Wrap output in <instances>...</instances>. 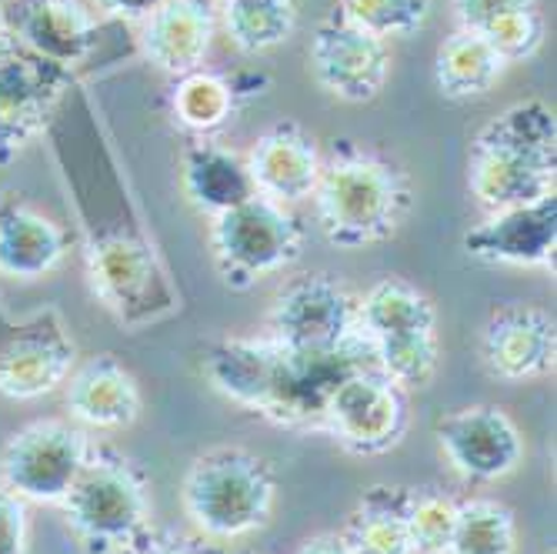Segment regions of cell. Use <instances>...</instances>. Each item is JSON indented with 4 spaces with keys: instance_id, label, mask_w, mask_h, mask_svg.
I'll use <instances>...</instances> for the list:
<instances>
[{
    "instance_id": "obj_1",
    "label": "cell",
    "mask_w": 557,
    "mask_h": 554,
    "mask_svg": "<svg viewBox=\"0 0 557 554\" xmlns=\"http://www.w3.org/2000/svg\"><path fill=\"white\" fill-rule=\"evenodd\" d=\"M214 391L234 405L287 428H321L331 391L354 371L377 368L368 334L327 355L290 350L274 337H224L205 350Z\"/></svg>"
},
{
    "instance_id": "obj_2",
    "label": "cell",
    "mask_w": 557,
    "mask_h": 554,
    "mask_svg": "<svg viewBox=\"0 0 557 554\" xmlns=\"http://www.w3.org/2000/svg\"><path fill=\"white\" fill-rule=\"evenodd\" d=\"M554 177L557 121L544 100L511 104L478 131L468 155V190L491 214L550 197Z\"/></svg>"
},
{
    "instance_id": "obj_3",
    "label": "cell",
    "mask_w": 557,
    "mask_h": 554,
    "mask_svg": "<svg viewBox=\"0 0 557 554\" xmlns=\"http://www.w3.org/2000/svg\"><path fill=\"white\" fill-rule=\"evenodd\" d=\"M321 234L341 250L381 244L408 221L414 190L411 181L387 158L358 147H334L321 164L311 194Z\"/></svg>"
},
{
    "instance_id": "obj_4",
    "label": "cell",
    "mask_w": 557,
    "mask_h": 554,
    "mask_svg": "<svg viewBox=\"0 0 557 554\" xmlns=\"http://www.w3.org/2000/svg\"><path fill=\"white\" fill-rule=\"evenodd\" d=\"M274 491V468L258 451L211 447L194 458L184 478V512L205 538L231 541L268 525Z\"/></svg>"
},
{
    "instance_id": "obj_5",
    "label": "cell",
    "mask_w": 557,
    "mask_h": 554,
    "mask_svg": "<svg viewBox=\"0 0 557 554\" xmlns=\"http://www.w3.org/2000/svg\"><path fill=\"white\" fill-rule=\"evenodd\" d=\"M61 508L87 554H117L150 528L147 478L108 444H90Z\"/></svg>"
},
{
    "instance_id": "obj_6",
    "label": "cell",
    "mask_w": 557,
    "mask_h": 554,
    "mask_svg": "<svg viewBox=\"0 0 557 554\" xmlns=\"http://www.w3.org/2000/svg\"><path fill=\"white\" fill-rule=\"evenodd\" d=\"M211 250L224 284L247 291L300 258L304 227L284 205L258 194L214 218Z\"/></svg>"
},
{
    "instance_id": "obj_7",
    "label": "cell",
    "mask_w": 557,
    "mask_h": 554,
    "mask_svg": "<svg viewBox=\"0 0 557 554\" xmlns=\"http://www.w3.org/2000/svg\"><path fill=\"white\" fill-rule=\"evenodd\" d=\"M74 87V71L47 61L0 27V164L37 140Z\"/></svg>"
},
{
    "instance_id": "obj_8",
    "label": "cell",
    "mask_w": 557,
    "mask_h": 554,
    "mask_svg": "<svg viewBox=\"0 0 557 554\" xmlns=\"http://www.w3.org/2000/svg\"><path fill=\"white\" fill-rule=\"evenodd\" d=\"M90 455V438L61 418L24 424L0 451V484L21 501L61 505Z\"/></svg>"
},
{
    "instance_id": "obj_9",
    "label": "cell",
    "mask_w": 557,
    "mask_h": 554,
    "mask_svg": "<svg viewBox=\"0 0 557 554\" xmlns=\"http://www.w3.org/2000/svg\"><path fill=\"white\" fill-rule=\"evenodd\" d=\"M408 391L387 381L377 368L347 374L327 397L321 431H327L347 455H387L408 434Z\"/></svg>"
},
{
    "instance_id": "obj_10",
    "label": "cell",
    "mask_w": 557,
    "mask_h": 554,
    "mask_svg": "<svg viewBox=\"0 0 557 554\" xmlns=\"http://www.w3.org/2000/svg\"><path fill=\"white\" fill-rule=\"evenodd\" d=\"M268 337L290 350L327 355L361 337L358 297L327 274H308L284 284L268 315Z\"/></svg>"
},
{
    "instance_id": "obj_11",
    "label": "cell",
    "mask_w": 557,
    "mask_h": 554,
    "mask_svg": "<svg viewBox=\"0 0 557 554\" xmlns=\"http://www.w3.org/2000/svg\"><path fill=\"white\" fill-rule=\"evenodd\" d=\"M87 278L104 308L134 328L154 321L174 305L158 255L134 234H104L90 241Z\"/></svg>"
},
{
    "instance_id": "obj_12",
    "label": "cell",
    "mask_w": 557,
    "mask_h": 554,
    "mask_svg": "<svg viewBox=\"0 0 557 554\" xmlns=\"http://www.w3.org/2000/svg\"><path fill=\"white\" fill-rule=\"evenodd\" d=\"M311 71L318 84L347 104H368L391 77L387 40L354 27L347 17L331 11L311 37L308 50Z\"/></svg>"
},
{
    "instance_id": "obj_13",
    "label": "cell",
    "mask_w": 557,
    "mask_h": 554,
    "mask_svg": "<svg viewBox=\"0 0 557 554\" xmlns=\"http://www.w3.org/2000/svg\"><path fill=\"white\" fill-rule=\"evenodd\" d=\"M434 434L450 468L468 481L508 478L524 458L518 424L494 405L450 411L434 424Z\"/></svg>"
},
{
    "instance_id": "obj_14",
    "label": "cell",
    "mask_w": 557,
    "mask_h": 554,
    "mask_svg": "<svg viewBox=\"0 0 557 554\" xmlns=\"http://www.w3.org/2000/svg\"><path fill=\"white\" fill-rule=\"evenodd\" d=\"M557 247V197H541L534 205L494 211L487 221L465 234L468 258L484 264L511 268H554Z\"/></svg>"
},
{
    "instance_id": "obj_15",
    "label": "cell",
    "mask_w": 557,
    "mask_h": 554,
    "mask_svg": "<svg viewBox=\"0 0 557 554\" xmlns=\"http://www.w3.org/2000/svg\"><path fill=\"white\" fill-rule=\"evenodd\" d=\"M554 318L531 305H508L487 318L481 331V358L500 381H531L554 371Z\"/></svg>"
},
{
    "instance_id": "obj_16",
    "label": "cell",
    "mask_w": 557,
    "mask_h": 554,
    "mask_svg": "<svg viewBox=\"0 0 557 554\" xmlns=\"http://www.w3.org/2000/svg\"><path fill=\"white\" fill-rule=\"evenodd\" d=\"M34 54L77 67L97 47V21L77 0H8L4 24Z\"/></svg>"
},
{
    "instance_id": "obj_17",
    "label": "cell",
    "mask_w": 557,
    "mask_h": 554,
    "mask_svg": "<svg viewBox=\"0 0 557 554\" xmlns=\"http://www.w3.org/2000/svg\"><path fill=\"white\" fill-rule=\"evenodd\" d=\"M321 150L318 140L294 121L271 124L247 155V171L255 177L261 197L290 208L308 200L321 177Z\"/></svg>"
},
{
    "instance_id": "obj_18",
    "label": "cell",
    "mask_w": 557,
    "mask_h": 554,
    "mask_svg": "<svg viewBox=\"0 0 557 554\" xmlns=\"http://www.w3.org/2000/svg\"><path fill=\"white\" fill-rule=\"evenodd\" d=\"M77 361L74 341L61 324H34L0 347V394L11 401H34L58 391Z\"/></svg>"
},
{
    "instance_id": "obj_19",
    "label": "cell",
    "mask_w": 557,
    "mask_h": 554,
    "mask_svg": "<svg viewBox=\"0 0 557 554\" xmlns=\"http://www.w3.org/2000/svg\"><path fill=\"white\" fill-rule=\"evenodd\" d=\"M214 40V11L208 0H164L144 17L140 47L150 64L171 77H184L205 67Z\"/></svg>"
},
{
    "instance_id": "obj_20",
    "label": "cell",
    "mask_w": 557,
    "mask_h": 554,
    "mask_svg": "<svg viewBox=\"0 0 557 554\" xmlns=\"http://www.w3.org/2000/svg\"><path fill=\"white\" fill-rule=\"evenodd\" d=\"M64 405L71 418L84 428L117 431L137 421L140 387L137 378L114 355H100L71 371V378L64 381Z\"/></svg>"
},
{
    "instance_id": "obj_21",
    "label": "cell",
    "mask_w": 557,
    "mask_h": 554,
    "mask_svg": "<svg viewBox=\"0 0 557 554\" xmlns=\"http://www.w3.org/2000/svg\"><path fill=\"white\" fill-rule=\"evenodd\" d=\"M67 258V234L30 205H0V274L14 281H37L58 271Z\"/></svg>"
},
{
    "instance_id": "obj_22",
    "label": "cell",
    "mask_w": 557,
    "mask_h": 554,
    "mask_svg": "<svg viewBox=\"0 0 557 554\" xmlns=\"http://www.w3.org/2000/svg\"><path fill=\"white\" fill-rule=\"evenodd\" d=\"M181 184L190 205L214 218L258 197L255 177L247 171V158L208 137L187 144L181 158Z\"/></svg>"
},
{
    "instance_id": "obj_23",
    "label": "cell",
    "mask_w": 557,
    "mask_h": 554,
    "mask_svg": "<svg viewBox=\"0 0 557 554\" xmlns=\"http://www.w3.org/2000/svg\"><path fill=\"white\" fill-rule=\"evenodd\" d=\"M358 321L371 347L437 331V311L431 297L400 278H384L368 287V294L358 300Z\"/></svg>"
},
{
    "instance_id": "obj_24",
    "label": "cell",
    "mask_w": 557,
    "mask_h": 554,
    "mask_svg": "<svg viewBox=\"0 0 557 554\" xmlns=\"http://www.w3.org/2000/svg\"><path fill=\"white\" fill-rule=\"evenodd\" d=\"M408 505L411 488L374 484L361 494L341 538L350 554H411L408 541Z\"/></svg>"
},
{
    "instance_id": "obj_25",
    "label": "cell",
    "mask_w": 557,
    "mask_h": 554,
    "mask_svg": "<svg viewBox=\"0 0 557 554\" xmlns=\"http://www.w3.org/2000/svg\"><path fill=\"white\" fill-rule=\"evenodd\" d=\"M504 67L508 64L494 54L481 34L458 27L450 37L441 40L434 54V84L450 100H474L491 94Z\"/></svg>"
},
{
    "instance_id": "obj_26",
    "label": "cell",
    "mask_w": 557,
    "mask_h": 554,
    "mask_svg": "<svg viewBox=\"0 0 557 554\" xmlns=\"http://www.w3.org/2000/svg\"><path fill=\"white\" fill-rule=\"evenodd\" d=\"M300 21V0H227L224 27L244 54H264L281 47Z\"/></svg>"
},
{
    "instance_id": "obj_27",
    "label": "cell",
    "mask_w": 557,
    "mask_h": 554,
    "mask_svg": "<svg viewBox=\"0 0 557 554\" xmlns=\"http://www.w3.org/2000/svg\"><path fill=\"white\" fill-rule=\"evenodd\" d=\"M234 104H237V90L227 77L221 74H211V71H190L184 77H177L174 84V94H171V111H174V121L197 134V137H211L218 134L231 114H234Z\"/></svg>"
},
{
    "instance_id": "obj_28",
    "label": "cell",
    "mask_w": 557,
    "mask_h": 554,
    "mask_svg": "<svg viewBox=\"0 0 557 554\" xmlns=\"http://www.w3.org/2000/svg\"><path fill=\"white\" fill-rule=\"evenodd\" d=\"M518 525L515 515L487 497L458 501V521H454L447 554H515Z\"/></svg>"
},
{
    "instance_id": "obj_29",
    "label": "cell",
    "mask_w": 557,
    "mask_h": 554,
    "mask_svg": "<svg viewBox=\"0 0 557 554\" xmlns=\"http://www.w3.org/2000/svg\"><path fill=\"white\" fill-rule=\"evenodd\" d=\"M334 11L354 27L391 40L424 30V24L431 21V0H337Z\"/></svg>"
},
{
    "instance_id": "obj_30",
    "label": "cell",
    "mask_w": 557,
    "mask_h": 554,
    "mask_svg": "<svg viewBox=\"0 0 557 554\" xmlns=\"http://www.w3.org/2000/svg\"><path fill=\"white\" fill-rule=\"evenodd\" d=\"M454 521H458V501L434 488H411L408 505V541L411 554H447Z\"/></svg>"
},
{
    "instance_id": "obj_31",
    "label": "cell",
    "mask_w": 557,
    "mask_h": 554,
    "mask_svg": "<svg viewBox=\"0 0 557 554\" xmlns=\"http://www.w3.org/2000/svg\"><path fill=\"white\" fill-rule=\"evenodd\" d=\"M474 34H481L491 44V50L504 64H518V61L534 58L541 50L544 17L537 14V8H524V11H511V14L491 21L484 30H474Z\"/></svg>"
},
{
    "instance_id": "obj_32",
    "label": "cell",
    "mask_w": 557,
    "mask_h": 554,
    "mask_svg": "<svg viewBox=\"0 0 557 554\" xmlns=\"http://www.w3.org/2000/svg\"><path fill=\"white\" fill-rule=\"evenodd\" d=\"M117 554H227V551L214 538H205L200 531L187 534V531L147 528Z\"/></svg>"
},
{
    "instance_id": "obj_33",
    "label": "cell",
    "mask_w": 557,
    "mask_h": 554,
    "mask_svg": "<svg viewBox=\"0 0 557 554\" xmlns=\"http://www.w3.org/2000/svg\"><path fill=\"white\" fill-rule=\"evenodd\" d=\"M524 8H537V0H450V11L465 30H484L491 21Z\"/></svg>"
},
{
    "instance_id": "obj_34",
    "label": "cell",
    "mask_w": 557,
    "mask_h": 554,
    "mask_svg": "<svg viewBox=\"0 0 557 554\" xmlns=\"http://www.w3.org/2000/svg\"><path fill=\"white\" fill-rule=\"evenodd\" d=\"M0 554H27V512L24 501L0 484Z\"/></svg>"
},
{
    "instance_id": "obj_35",
    "label": "cell",
    "mask_w": 557,
    "mask_h": 554,
    "mask_svg": "<svg viewBox=\"0 0 557 554\" xmlns=\"http://www.w3.org/2000/svg\"><path fill=\"white\" fill-rule=\"evenodd\" d=\"M100 11H108L111 17H124V21H144L154 14L164 0H94Z\"/></svg>"
},
{
    "instance_id": "obj_36",
    "label": "cell",
    "mask_w": 557,
    "mask_h": 554,
    "mask_svg": "<svg viewBox=\"0 0 557 554\" xmlns=\"http://www.w3.org/2000/svg\"><path fill=\"white\" fill-rule=\"evenodd\" d=\"M297 554H350L341 534H318L311 541H304Z\"/></svg>"
},
{
    "instance_id": "obj_37",
    "label": "cell",
    "mask_w": 557,
    "mask_h": 554,
    "mask_svg": "<svg viewBox=\"0 0 557 554\" xmlns=\"http://www.w3.org/2000/svg\"><path fill=\"white\" fill-rule=\"evenodd\" d=\"M244 554H255V551H244Z\"/></svg>"
},
{
    "instance_id": "obj_38",
    "label": "cell",
    "mask_w": 557,
    "mask_h": 554,
    "mask_svg": "<svg viewBox=\"0 0 557 554\" xmlns=\"http://www.w3.org/2000/svg\"><path fill=\"white\" fill-rule=\"evenodd\" d=\"M0 4H8V0H0Z\"/></svg>"
}]
</instances>
